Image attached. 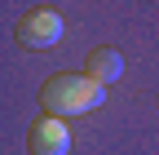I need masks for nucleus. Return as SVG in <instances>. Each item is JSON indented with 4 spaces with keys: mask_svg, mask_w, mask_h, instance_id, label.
Here are the masks:
<instances>
[{
    "mask_svg": "<svg viewBox=\"0 0 159 155\" xmlns=\"http://www.w3.org/2000/svg\"><path fill=\"white\" fill-rule=\"evenodd\" d=\"M106 102V84H97L93 75H80V71H62V75H49L44 89H40V111L57 115V120H71V115H89Z\"/></svg>",
    "mask_w": 159,
    "mask_h": 155,
    "instance_id": "1",
    "label": "nucleus"
},
{
    "mask_svg": "<svg viewBox=\"0 0 159 155\" xmlns=\"http://www.w3.org/2000/svg\"><path fill=\"white\" fill-rule=\"evenodd\" d=\"M18 45L22 49H53L57 40H62V13L40 5V9H27L22 18H18Z\"/></svg>",
    "mask_w": 159,
    "mask_h": 155,
    "instance_id": "2",
    "label": "nucleus"
},
{
    "mask_svg": "<svg viewBox=\"0 0 159 155\" xmlns=\"http://www.w3.org/2000/svg\"><path fill=\"white\" fill-rule=\"evenodd\" d=\"M27 151L31 155H66L71 151V129L57 115H40L27 129Z\"/></svg>",
    "mask_w": 159,
    "mask_h": 155,
    "instance_id": "3",
    "label": "nucleus"
},
{
    "mask_svg": "<svg viewBox=\"0 0 159 155\" xmlns=\"http://www.w3.org/2000/svg\"><path fill=\"white\" fill-rule=\"evenodd\" d=\"M84 75H93L97 84H115L119 75H124V53L102 45V49H93L89 53V62H84Z\"/></svg>",
    "mask_w": 159,
    "mask_h": 155,
    "instance_id": "4",
    "label": "nucleus"
}]
</instances>
